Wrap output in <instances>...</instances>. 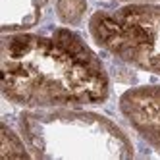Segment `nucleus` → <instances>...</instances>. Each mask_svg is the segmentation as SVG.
<instances>
[{
    "label": "nucleus",
    "mask_w": 160,
    "mask_h": 160,
    "mask_svg": "<svg viewBox=\"0 0 160 160\" xmlns=\"http://www.w3.org/2000/svg\"><path fill=\"white\" fill-rule=\"evenodd\" d=\"M0 68L4 97L29 108L100 104L110 93L100 58L70 29L4 33Z\"/></svg>",
    "instance_id": "1"
},
{
    "label": "nucleus",
    "mask_w": 160,
    "mask_h": 160,
    "mask_svg": "<svg viewBox=\"0 0 160 160\" xmlns=\"http://www.w3.org/2000/svg\"><path fill=\"white\" fill-rule=\"evenodd\" d=\"M19 131L33 158H131L133 145L112 120L83 110H29Z\"/></svg>",
    "instance_id": "2"
},
{
    "label": "nucleus",
    "mask_w": 160,
    "mask_h": 160,
    "mask_svg": "<svg viewBox=\"0 0 160 160\" xmlns=\"http://www.w3.org/2000/svg\"><path fill=\"white\" fill-rule=\"evenodd\" d=\"M91 37L118 60L160 73V6L128 4L100 10L89 21Z\"/></svg>",
    "instance_id": "3"
},
{
    "label": "nucleus",
    "mask_w": 160,
    "mask_h": 160,
    "mask_svg": "<svg viewBox=\"0 0 160 160\" xmlns=\"http://www.w3.org/2000/svg\"><path fill=\"white\" fill-rule=\"evenodd\" d=\"M120 110L131 128L160 151V85L125 91L120 97Z\"/></svg>",
    "instance_id": "4"
},
{
    "label": "nucleus",
    "mask_w": 160,
    "mask_h": 160,
    "mask_svg": "<svg viewBox=\"0 0 160 160\" xmlns=\"http://www.w3.org/2000/svg\"><path fill=\"white\" fill-rule=\"evenodd\" d=\"M48 0H0L2 31H21L35 25Z\"/></svg>",
    "instance_id": "5"
},
{
    "label": "nucleus",
    "mask_w": 160,
    "mask_h": 160,
    "mask_svg": "<svg viewBox=\"0 0 160 160\" xmlns=\"http://www.w3.org/2000/svg\"><path fill=\"white\" fill-rule=\"evenodd\" d=\"M31 152L27 145L19 141V137L8 128L6 123L0 125V158H29Z\"/></svg>",
    "instance_id": "6"
},
{
    "label": "nucleus",
    "mask_w": 160,
    "mask_h": 160,
    "mask_svg": "<svg viewBox=\"0 0 160 160\" xmlns=\"http://www.w3.org/2000/svg\"><path fill=\"white\" fill-rule=\"evenodd\" d=\"M85 10H87L85 0H58V4H56V12L66 23H79Z\"/></svg>",
    "instance_id": "7"
},
{
    "label": "nucleus",
    "mask_w": 160,
    "mask_h": 160,
    "mask_svg": "<svg viewBox=\"0 0 160 160\" xmlns=\"http://www.w3.org/2000/svg\"><path fill=\"white\" fill-rule=\"evenodd\" d=\"M123 2H143V0H123Z\"/></svg>",
    "instance_id": "8"
}]
</instances>
